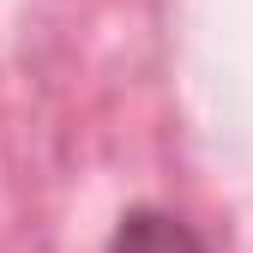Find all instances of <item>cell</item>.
Listing matches in <instances>:
<instances>
[{
	"instance_id": "1",
	"label": "cell",
	"mask_w": 253,
	"mask_h": 253,
	"mask_svg": "<svg viewBox=\"0 0 253 253\" xmlns=\"http://www.w3.org/2000/svg\"><path fill=\"white\" fill-rule=\"evenodd\" d=\"M103 253H211V241L163 205H133V211H121Z\"/></svg>"
}]
</instances>
